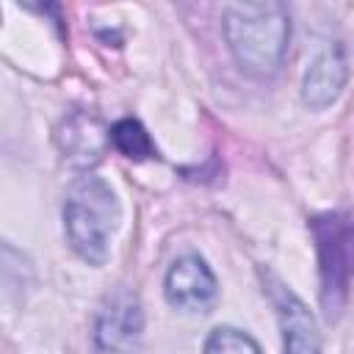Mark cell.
Instances as JSON below:
<instances>
[{"mask_svg":"<svg viewBox=\"0 0 354 354\" xmlns=\"http://www.w3.org/2000/svg\"><path fill=\"white\" fill-rule=\"evenodd\" d=\"M224 39L246 75L271 77L279 72L290 41L288 8L274 0L230 3L224 8Z\"/></svg>","mask_w":354,"mask_h":354,"instance_id":"cell-1","label":"cell"},{"mask_svg":"<svg viewBox=\"0 0 354 354\" xmlns=\"http://www.w3.org/2000/svg\"><path fill=\"white\" fill-rule=\"evenodd\" d=\"M122 221V207L113 188L97 177L83 174L69 185L64 202V232L72 252L91 263L102 266L108 260L111 238Z\"/></svg>","mask_w":354,"mask_h":354,"instance_id":"cell-2","label":"cell"},{"mask_svg":"<svg viewBox=\"0 0 354 354\" xmlns=\"http://www.w3.org/2000/svg\"><path fill=\"white\" fill-rule=\"evenodd\" d=\"M318 277H321V307L329 321H335L346 301L354 279V218L346 213H324L310 221Z\"/></svg>","mask_w":354,"mask_h":354,"instance_id":"cell-3","label":"cell"},{"mask_svg":"<svg viewBox=\"0 0 354 354\" xmlns=\"http://www.w3.org/2000/svg\"><path fill=\"white\" fill-rule=\"evenodd\" d=\"M144 346V310L141 299L127 290L116 288L105 296L97 310L94 329H91V348L94 354H141Z\"/></svg>","mask_w":354,"mask_h":354,"instance_id":"cell-4","label":"cell"},{"mask_svg":"<svg viewBox=\"0 0 354 354\" xmlns=\"http://www.w3.org/2000/svg\"><path fill=\"white\" fill-rule=\"evenodd\" d=\"M163 293L174 310L207 313L218 296V285H216L210 266L202 257L183 254L169 266L166 279H163Z\"/></svg>","mask_w":354,"mask_h":354,"instance_id":"cell-5","label":"cell"},{"mask_svg":"<svg viewBox=\"0 0 354 354\" xmlns=\"http://www.w3.org/2000/svg\"><path fill=\"white\" fill-rule=\"evenodd\" d=\"M268 296L279 315L285 354H321V332L307 304L271 274H268Z\"/></svg>","mask_w":354,"mask_h":354,"instance_id":"cell-6","label":"cell"},{"mask_svg":"<svg viewBox=\"0 0 354 354\" xmlns=\"http://www.w3.org/2000/svg\"><path fill=\"white\" fill-rule=\"evenodd\" d=\"M346 77H348V66H346V58H343V50L335 44V47H326L313 64L310 69L304 72V80H301V100L307 108L313 111H321L326 105H332L343 86H346Z\"/></svg>","mask_w":354,"mask_h":354,"instance_id":"cell-7","label":"cell"},{"mask_svg":"<svg viewBox=\"0 0 354 354\" xmlns=\"http://www.w3.org/2000/svg\"><path fill=\"white\" fill-rule=\"evenodd\" d=\"M111 141L130 160H149V158H155V144H152L149 133L144 130V124L138 119H119L111 127Z\"/></svg>","mask_w":354,"mask_h":354,"instance_id":"cell-8","label":"cell"},{"mask_svg":"<svg viewBox=\"0 0 354 354\" xmlns=\"http://www.w3.org/2000/svg\"><path fill=\"white\" fill-rule=\"evenodd\" d=\"M202 354H260V346L254 343L252 335L235 326H216L207 335Z\"/></svg>","mask_w":354,"mask_h":354,"instance_id":"cell-9","label":"cell"}]
</instances>
